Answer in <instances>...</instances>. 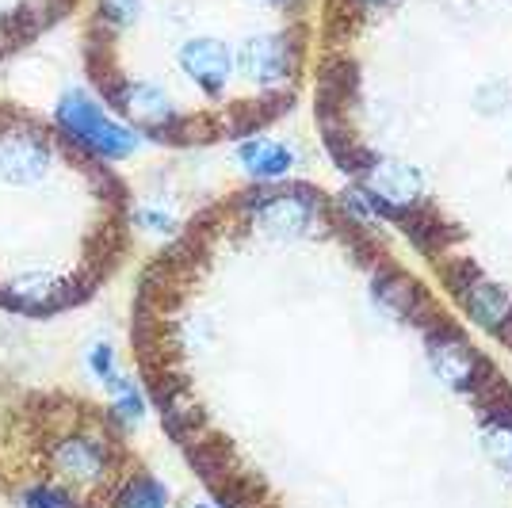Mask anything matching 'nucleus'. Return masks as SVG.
Masks as SVG:
<instances>
[{"instance_id":"obj_2","label":"nucleus","mask_w":512,"mask_h":508,"mask_svg":"<svg viewBox=\"0 0 512 508\" xmlns=\"http://www.w3.org/2000/svg\"><path fill=\"white\" fill-rule=\"evenodd\" d=\"M360 172L367 176V191H363L367 203H386L390 211L398 214V222H402V214L417 207V199H421V176L409 169V165L375 161L371 157Z\"/></svg>"},{"instance_id":"obj_7","label":"nucleus","mask_w":512,"mask_h":508,"mask_svg":"<svg viewBox=\"0 0 512 508\" xmlns=\"http://www.w3.org/2000/svg\"><path fill=\"white\" fill-rule=\"evenodd\" d=\"M180 65L192 73L195 85L203 88V92H211V96H218L226 88V81H230V73H234L230 50L222 43H214V39H192V43H184Z\"/></svg>"},{"instance_id":"obj_17","label":"nucleus","mask_w":512,"mask_h":508,"mask_svg":"<svg viewBox=\"0 0 512 508\" xmlns=\"http://www.w3.org/2000/svg\"><path fill=\"white\" fill-rule=\"evenodd\" d=\"M23 508H77L73 493L58 486H35L23 493Z\"/></svg>"},{"instance_id":"obj_12","label":"nucleus","mask_w":512,"mask_h":508,"mask_svg":"<svg viewBox=\"0 0 512 508\" xmlns=\"http://www.w3.org/2000/svg\"><path fill=\"white\" fill-rule=\"evenodd\" d=\"M237 157L245 161V169L253 172V176H264V180L283 176V172H291V165H295V153L287 146H279V142H268V138L245 142V146L237 149Z\"/></svg>"},{"instance_id":"obj_16","label":"nucleus","mask_w":512,"mask_h":508,"mask_svg":"<svg viewBox=\"0 0 512 508\" xmlns=\"http://www.w3.org/2000/svg\"><path fill=\"white\" fill-rule=\"evenodd\" d=\"M107 390L115 394V417L123 424H134V421H142V413H146V402H142V394L134 390V382H127L123 375H115V379L107 382Z\"/></svg>"},{"instance_id":"obj_22","label":"nucleus","mask_w":512,"mask_h":508,"mask_svg":"<svg viewBox=\"0 0 512 508\" xmlns=\"http://www.w3.org/2000/svg\"><path fill=\"white\" fill-rule=\"evenodd\" d=\"M199 508H211V505H199Z\"/></svg>"},{"instance_id":"obj_20","label":"nucleus","mask_w":512,"mask_h":508,"mask_svg":"<svg viewBox=\"0 0 512 508\" xmlns=\"http://www.w3.org/2000/svg\"><path fill=\"white\" fill-rule=\"evenodd\" d=\"M142 222H146L150 230H169V218H165V214H157V211H142Z\"/></svg>"},{"instance_id":"obj_15","label":"nucleus","mask_w":512,"mask_h":508,"mask_svg":"<svg viewBox=\"0 0 512 508\" xmlns=\"http://www.w3.org/2000/svg\"><path fill=\"white\" fill-rule=\"evenodd\" d=\"M482 444H486V455H490L493 463L512 474V417L497 413L493 424L486 428V436H482Z\"/></svg>"},{"instance_id":"obj_19","label":"nucleus","mask_w":512,"mask_h":508,"mask_svg":"<svg viewBox=\"0 0 512 508\" xmlns=\"http://www.w3.org/2000/svg\"><path fill=\"white\" fill-rule=\"evenodd\" d=\"M100 8H104V20L115 27H127L138 16V0H100Z\"/></svg>"},{"instance_id":"obj_18","label":"nucleus","mask_w":512,"mask_h":508,"mask_svg":"<svg viewBox=\"0 0 512 508\" xmlns=\"http://www.w3.org/2000/svg\"><path fill=\"white\" fill-rule=\"evenodd\" d=\"M88 371L104 382V386L119 375V371H115V352H111V344H92V348H88Z\"/></svg>"},{"instance_id":"obj_14","label":"nucleus","mask_w":512,"mask_h":508,"mask_svg":"<svg viewBox=\"0 0 512 508\" xmlns=\"http://www.w3.org/2000/svg\"><path fill=\"white\" fill-rule=\"evenodd\" d=\"M165 501H169V489L157 478H134L119 493V508H165Z\"/></svg>"},{"instance_id":"obj_10","label":"nucleus","mask_w":512,"mask_h":508,"mask_svg":"<svg viewBox=\"0 0 512 508\" xmlns=\"http://www.w3.org/2000/svg\"><path fill=\"white\" fill-rule=\"evenodd\" d=\"M115 100H119V107H123L127 115H134V119L146 123V127H169L172 119H176V107H172V100L165 96V88L150 85V81L119 88Z\"/></svg>"},{"instance_id":"obj_9","label":"nucleus","mask_w":512,"mask_h":508,"mask_svg":"<svg viewBox=\"0 0 512 508\" xmlns=\"http://www.w3.org/2000/svg\"><path fill=\"white\" fill-rule=\"evenodd\" d=\"M463 302H467L470 318L478 321L482 329H490V333H501V337H509L512 333V298L490 283V279H470L467 287L459 291Z\"/></svg>"},{"instance_id":"obj_13","label":"nucleus","mask_w":512,"mask_h":508,"mask_svg":"<svg viewBox=\"0 0 512 508\" xmlns=\"http://www.w3.org/2000/svg\"><path fill=\"white\" fill-rule=\"evenodd\" d=\"M375 295H383L386 306H394V310L406 314V318H417V314L425 310V295L417 291L413 279L390 276V279H383V283H375Z\"/></svg>"},{"instance_id":"obj_1","label":"nucleus","mask_w":512,"mask_h":508,"mask_svg":"<svg viewBox=\"0 0 512 508\" xmlns=\"http://www.w3.org/2000/svg\"><path fill=\"white\" fill-rule=\"evenodd\" d=\"M58 123L77 146H85L88 153H96L104 161H119L138 146V138L127 127H119L115 119H107L85 92H65L58 104Z\"/></svg>"},{"instance_id":"obj_8","label":"nucleus","mask_w":512,"mask_h":508,"mask_svg":"<svg viewBox=\"0 0 512 508\" xmlns=\"http://www.w3.org/2000/svg\"><path fill=\"white\" fill-rule=\"evenodd\" d=\"M241 69L260 85H283L291 77V46L279 35H260L241 46Z\"/></svg>"},{"instance_id":"obj_5","label":"nucleus","mask_w":512,"mask_h":508,"mask_svg":"<svg viewBox=\"0 0 512 508\" xmlns=\"http://www.w3.org/2000/svg\"><path fill=\"white\" fill-rule=\"evenodd\" d=\"M428 356H432V367L440 371V379L448 382V386H455V390H470L478 382V371H486L482 360L474 356V348L455 329H448V325L432 329Z\"/></svg>"},{"instance_id":"obj_6","label":"nucleus","mask_w":512,"mask_h":508,"mask_svg":"<svg viewBox=\"0 0 512 508\" xmlns=\"http://www.w3.org/2000/svg\"><path fill=\"white\" fill-rule=\"evenodd\" d=\"M314 199H306V191H260L256 199V222L268 233H306L314 226Z\"/></svg>"},{"instance_id":"obj_11","label":"nucleus","mask_w":512,"mask_h":508,"mask_svg":"<svg viewBox=\"0 0 512 508\" xmlns=\"http://www.w3.org/2000/svg\"><path fill=\"white\" fill-rule=\"evenodd\" d=\"M8 298L16 310H27V314H46V310H58L69 291L65 283H58L54 276H43V272H31V276H16L8 283Z\"/></svg>"},{"instance_id":"obj_3","label":"nucleus","mask_w":512,"mask_h":508,"mask_svg":"<svg viewBox=\"0 0 512 508\" xmlns=\"http://www.w3.org/2000/svg\"><path fill=\"white\" fill-rule=\"evenodd\" d=\"M54 470L73 486H100L111 474V451L96 436H69L54 447Z\"/></svg>"},{"instance_id":"obj_4","label":"nucleus","mask_w":512,"mask_h":508,"mask_svg":"<svg viewBox=\"0 0 512 508\" xmlns=\"http://www.w3.org/2000/svg\"><path fill=\"white\" fill-rule=\"evenodd\" d=\"M50 172V146L39 134L8 130L0 134V176L8 184H39Z\"/></svg>"},{"instance_id":"obj_21","label":"nucleus","mask_w":512,"mask_h":508,"mask_svg":"<svg viewBox=\"0 0 512 508\" xmlns=\"http://www.w3.org/2000/svg\"><path fill=\"white\" fill-rule=\"evenodd\" d=\"M371 4H383V0H371Z\"/></svg>"}]
</instances>
